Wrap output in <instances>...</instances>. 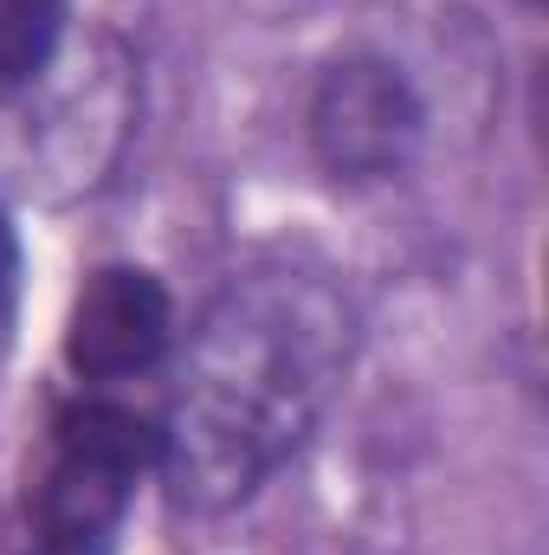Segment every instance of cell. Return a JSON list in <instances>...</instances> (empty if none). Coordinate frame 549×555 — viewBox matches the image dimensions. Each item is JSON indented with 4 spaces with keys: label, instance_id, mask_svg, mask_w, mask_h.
Masks as SVG:
<instances>
[{
    "label": "cell",
    "instance_id": "cell-2",
    "mask_svg": "<svg viewBox=\"0 0 549 555\" xmlns=\"http://www.w3.org/2000/svg\"><path fill=\"white\" fill-rule=\"evenodd\" d=\"M155 414L104 388L59 401L46 426V459L20 504L13 555H117L137 491L155 478Z\"/></svg>",
    "mask_w": 549,
    "mask_h": 555
},
{
    "label": "cell",
    "instance_id": "cell-4",
    "mask_svg": "<svg viewBox=\"0 0 549 555\" xmlns=\"http://www.w3.org/2000/svg\"><path fill=\"white\" fill-rule=\"evenodd\" d=\"M175 336H181V310L162 272L137 259H104L72 291L59 349L85 388H117V382L155 375L175 356Z\"/></svg>",
    "mask_w": 549,
    "mask_h": 555
},
{
    "label": "cell",
    "instance_id": "cell-6",
    "mask_svg": "<svg viewBox=\"0 0 549 555\" xmlns=\"http://www.w3.org/2000/svg\"><path fill=\"white\" fill-rule=\"evenodd\" d=\"M20 278H26V253H20V227L0 201V369L13 356V330H20Z\"/></svg>",
    "mask_w": 549,
    "mask_h": 555
},
{
    "label": "cell",
    "instance_id": "cell-7",
    "mask_svg": "<svg viewBox=\"0 0 549 555\" xmlns=\"http://www.w3.org/2000/svg\"><path fill=\"white\" fill-rule=\"evenodd\" d=\"M518 7H524V13H544V0H518Z\"/></svg>",
    "mask_w": 549,
    "mask_h": 555
},
{
    "label": "cell",
    "instance_id": "cell-3",
    "mask_svg": "<svg viewBox=\"0 0 549 555\" xmlns=\"http://www.w3.org/2000/svg\"><path fill=\"white\" fill-rule=\"evenodd\" d=\"M433 137L426 91L382 46H343L310 72L304 91V149L336 188H388L413 175Z\"/></svg>",
    "mask_w": 549,
    "mask_h": 555
},
{
    "label": "cell",
    "instance_id": "cell-5",
    "mask_svg": "<svg viewBox=\"0 0 549 555\" xmlns=\"http://www.w3.org/2000/svg\"><path fill=\"white\" fill-rule=\"evenodd\" d=\"M72 33V0H0V98L33 91Z\"/></svg>",
    "mask_w": 549,
    "mask_h": 555
},
{
    "label": "cell",
    "instance_id": "cell-1",
    "mask_svg": "<svg viewBox=\"0 0 549 555\" xmlns=\"http://www.w3.org/2000/svg\"><path fill=\"white\" fill-rule=\"evenodd\" d=\"M362 356L356 297L317 266L227 272L175 336L155 485L175 517H233L323 433Z\"/></svg>",
    "mask_w": 549,
    "mask_h": 555
}]
</instances>
